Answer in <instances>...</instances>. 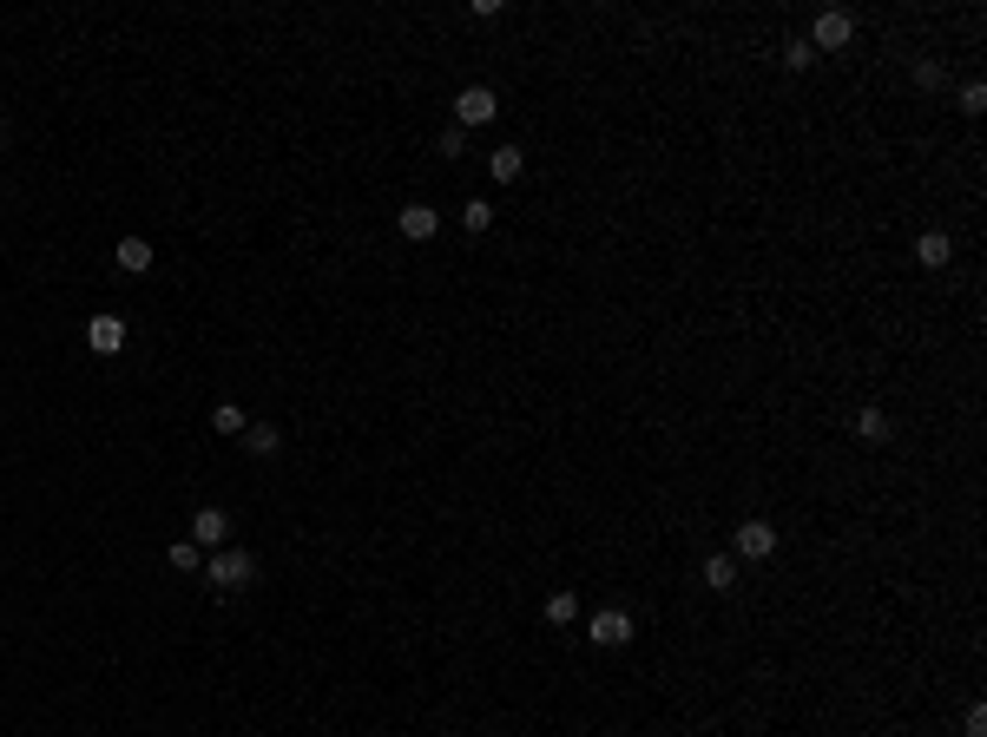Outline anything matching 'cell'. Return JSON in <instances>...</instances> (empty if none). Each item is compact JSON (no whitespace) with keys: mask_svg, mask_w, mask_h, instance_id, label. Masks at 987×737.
<instances>
[{"mask_svg":"<svg viewBox=\"0 0 987 737\" xmlns=\"http://www.w3.org/2000/svg\"><path fill=\"white\" fill-rule=\"evenodd\" d=\"M204 580L218 586V593H244V586L257 580V553H244V547H218L211 560H204Z\"/></svg>","mask_w":987,"mask_h":737,"instance_id":"6da1fadb","label":"cell"},{"mask_svg":"<svg viewBox=\"0 0 987 737\" xmlns=\"http://www.w3.org/2000/svg\"><path fill=\"white\" fill-rule=\"evenodd\" d=\"M849 40H856V20H849L843 7H823V14H816V27H810V47H816V53H843Z\"/></svg>","mask_w":987,"mask_h":737,"instance_id":"7a4b0ae2","label":"cell"},{"mask_svg":"<svg viewBox=\"0 0 987 737\" xmlns=\"http://www.w3.org/2000/svg\"><path fill=\"white\" fill-rule=\"evenodd\" d=\"M224 540H231V514H224V507H198V514H191V547L218 553Z\"/></svg>","mask_w":987,"mask_h":737,"instance_id":"3957f363","label":"cell"},{"mask_svg":"<svg viewBox=\"0 0 987 737\" xmlns=\"http://www.w3.org/2000/svg\"><path fill=\"white\" fill-rule=\"evenodd\" d=\"M494 112H501V99L487 93V86H461V99H455L461 132H468V126H494Z\"/></svg>","mask_w":987,"mask_h":737,"instance_id":"277c9868","label":"cell"},{"mask_svg":"<svg viewBox=\"0 0 987 737\" xmlns=\"http://www.w3.org/2000/svg\"><path fill=\"white\" fill-rule=\"evenodd\" d=\"M586 639L593 645H632V612H619V606H606V612H593V626H586Z\"/></svg>","mask_w":987,"mask_h":737,"instance_id":"5b68a950","label":"cell"},{"mask_svg":"<svg viewBox=\"0 0 987 737\" xmlns=\"http://www.w3.org/2000/svg\"><path fill=\"white\" fill-rule=\"evenodd\" d=\"M777 553V527L770 520H744L737 527V560H770Z\"/></svg>","mask_w":987,"mask_h":737,"instance_id":"8992f818","label":"cell"},{"mask_svg":"<svg viewBox=\"0 0 987 737\" xmlns=\"http://www.w3.org/2000/svg\"><path fill=\"white\" fill-rule=\"evenodd\" d=\"M395 224H402V237L428 244V237L441 231V211H435V204H402V218H395Z\"/></svg>","mask_w":987,"mask_h":737,"instance_id":"52a82bcc","label":"cell"},{"mask_svg":"<svg viewBox=\"0 0 987 737\" xmlns=\"http://www.w3.org/2000/svg\"><path fill=\"white\" fill-rule=\"evenodd\" d=\"M86 343H93L99 356H119V349H126V323H119V316H93V323H86Z\"/></svg>","mask_w":987,"mask_h":737,"instance_id":"ba28073f","label":"cell"},{"mask_svg":"<svg viewBox=\"0 0 987 737\" xmlns=\"http://www.w3.org/2000/svg\"><path fill=\"white\" fill-rule=\"evenodd\" d=\"M112 264L126 270V277H145V270H152V244H145V237H119V251H112Z\"/></svg>","mask_w":987,"mask_h":737,"instance_id":"9c48e42d","label":"cell"},{"mask_svg":"<svg viewBox=\"0 0 987 737\" xmlns=\"http://www.w3.org/2000/svg\"><path fill=\"white\" fill-rule=\"evenodd\" d=\"M915 257H922L928 270H948V257H955V237H948V231H922V244H915Z\"/></svg>","mask_w":987,"mask_h":737,"instance_id":"30bf717a","label":"cell"},{"mask_svg":"<svg viewBox=\"0 0 987 737\" xmlns=\"http://www.w3.org/2000/svg\"><path fill=\"white\" fill-rule=\"evenodd\" d=\"M705 586H711V593H731V586H737V560H731V553H711V560H705Z\"/></svg>","mask_w":987,"mask_h":737,"instance_id":"8fae6325","label":"cell"},{"mask_svg":"<svg viewBox=\"0 0 987 737\" xmlns=\"http://www.w3.org/2000/svg\"><path fill=\"white\" fill-rule=\"evenodd\" d=\"M520 165H527V152H520V145H501V152L487 158V172L501 178V185H514V178H520Z\"/></svg>","mask_w":987,"mask_h":737,"instance_id":"7c38bea8","label":"cell"},{"mask_svg":"<svg viewBox=\"0 0 987 737\" xmlns=\"http://www.w3.org/2000/svg\"><path fill=\"white\" fill-rule=\"evenodd\" d=\"M211 428H218V435H244V428H251V415H244L237 402H218V408H211Z\"/></svg>","mask_w":987,"mask_h":737,"instance_id":"4fadbf2b","label":"cell"},{"mask_svg":"<svg viewBox=\"0 0 987 737\" xmlns=\"http://www.w3.org/2000/svg\"><path fill=\"white\" fill-rule=\"evenodd\" d=\"M244 448H251V455H277V448H283V435H277L270 422H251V428H244Z\"/></svg>","mask_w":987,"mask_h":737,"instance_id":"5bb4252c","label":"cell"},{"mask_svg":"<svg viewBox=\"0 0 987 737\" xmlns=\"http://www.w3.org/2000/svg\"><path fill=\"white\" fill-rule=\"evenodd\" d=\"M487 224H494V204H481V198H468V204H461V231H468V237H481Z\"/></svg>","mask_w":987,"mask_h":737,"instance_id":"9a60e30c","label":"cell"},{"mask_svg":"<svg viewBox=\"0 0 987 737\" xmlns=\"http://www.w3.org/2000/svg\"><path fill=\"white\" fill-rule=\"evenodd\" d=\"M856 435L862 441H889V415H882V408H862V415H856Z\"/></svg>","mask_w":987,"mask_h":737,"instance_id":"2e32d148","label":"cell"},{"mask_svg":"<svg viewBox=\"0 0 987 737\" xmlns=\"http://www.w3.org/2000/svg\"><path fill=\"white\" fill-rule=\"evenodd\" d=\"M547 619H553V626H573V619H580V599H573V593H553L547 599Z\"/></svg>","mask_w":987,"mask_h":737,"instance_id":"e0dca14e","label":"cell"},{"mask_svg":"<svg viewBox=\"0 0 987 737\" xmlns=\"http://www.w3.org/2000/svg\"><path fill=\"white\" fill-rule=\"evenodd\" d=\"M165 560H172L178 573H198V566H204V553L191 547V540H172V553H165Z\"/></svg>","mask_w":987,"mask_h":737,"instance_id":"ac0fdd59","label":"cell"},{"mask_svg":"<svg viewBox=\"0 0 987 737\" xmlns=\"http://www.w3.org/2000/svg\"><path fill=\"white\" fill-rule=\"evenodd\" d=\"M784 66H797V73H803V66H816V47H810V40H784Z\"/></svg>","mask_w":987,"mask_h":737,"instance_id":"d6986e66","label":"cell"},{"mask_svg":"<svg viewBox=\"0 0 987 737\" xmlns=\"http://www.w3.org/2000/svg\"><path fill=\"white\" fill-rule=\"evenodd\" d=\"M435 152H441V158H461V152H468V132H461V126H448V132L435 139Z\"/></svg>","mask_w":987,"mask_h":737,"instance_id":"ffe728a7","label":"cell"},{"mask_svg":"<svg viewBox=\"0 0 987 737\" xmlns=\"http://www.w3.org/2000/svg\"><path fill=\"white\" fill-rule=\"evenodd\" d=\"M987 106V86H961V112H968V119H974V112H981Z\"/></svg>","mask_w":987,"mask_h":737,"instance_id":"44dd1931","label":"cell"}]
</instances>
